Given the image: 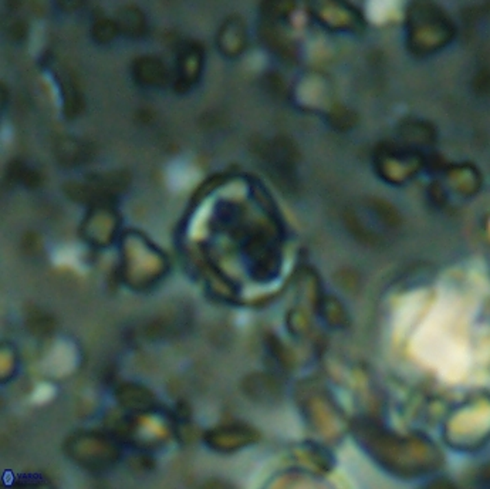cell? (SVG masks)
I'll return each instance as SVG.
<instances>
[{
  "label": "cell",
  "mask_w": 490,
  "mask_h": 489,
  "mask_svg": "<svg viewBox=\"0 0 490 489\" xmlns=\"http://www.w3.org/2000/svg\"><path fill=\"white\" fill-rule=\"evenodd\" d=\"M117 400L124 409L135 413L151 411L155 405L151 391L138 384H122L117 390Z\"/></svg>",
  "instance_id": "cell-3"
},
{
  "label": "cell",
  "mask_w": 490,
  "mask_h": 489,
  "mask_svg": "<svg viewBox=\"0 0 490 489\" xmlns=\"http://www.w3.org/2000/svg\"><path fill=\"white\" fill-rule=\"evenodd\" d=\"M67 454L81 466L91 471H103L119 459L117 445L107 437L94 433L77 434L66 444Z\"/></svg>",
  "instance_id": "cell-1"
},
{
  "label": "cell",
  "mask_w": 490,
  "mask_h": 489,
  "mask_svg": "<svg viewBox=\"0 0 490 489\" xmlns=\"http://www.w3.org/2000/svg\"><path fill=\"white\" fill-rule=\"evenodd\" d=\"M134 76L141 84L158 83L161 74V66L158 61L151 58H139L134 65Z\"/></svg>",
  "instance_id": "cell-4"
},
{
  "label": "cell",
  "mask_w": 490,
  "mask_h": 489,
  "mask_svg": "<svg viewBox=\"0 0 490 489\" xmlns=\"http://www.w3.org/2000/svg\"><path fill=\"white\" fill-rule=\"evenodd\" d=\"M257 435L250 428L246 427H226L222 430L211 431L208 435V441L211 446L218 448L219 451H231L236 448L249 445L250 442L256 441Z\"/></svg>",
  "instance_id": "cell-2"
},
{
  "label": "cell",
  "mask_w": 490,
  "mask_h": 489,
  "mask_svg": "<svg viewBox=\"0 0 490 489\" xmlns=\"http://www.w3.org/2000/svg\"><path fill=\"white\" fill-rule=\"evenodd\" d=\"M119 27L130 36H139L144 32V17L135 9H127L121 13Z\"/></svg>",
  "instance_id": "cell-5"
},
{
  "label": "cell",
  "mask_w": 490,
  "mask_h": 489,
  "mask_svg": "<svg viewBox=\"0 0 490 489\" xmlns=\"http://www.w3.org/2000/svg\"><path fill=\"white\" fill-rule=\"evenodd\" d=\"M117 32V26L113 22H108V20H104V22H100L94 26V36L97 38V42H108Z\"/></svg>",
  "instance_id": "cell-7"
},
{
  "label": "cell",
  "mask_w": 490,
  "mask_h": 489,
  "mask_svg": "<svg viewBox=\"0 0 490 489\" xmlns=\"http://www.w3.org/2000/svg\"><path fill=\"white\" fill-rule=\"evenodd\" d=\"M63 161L65 162H71V164H78V162L84 161L87 158V148L84 146H80L77 142H65L63 144Z\"/></svg>",
  "instance_id": "cell-6"
}]
</instances>
